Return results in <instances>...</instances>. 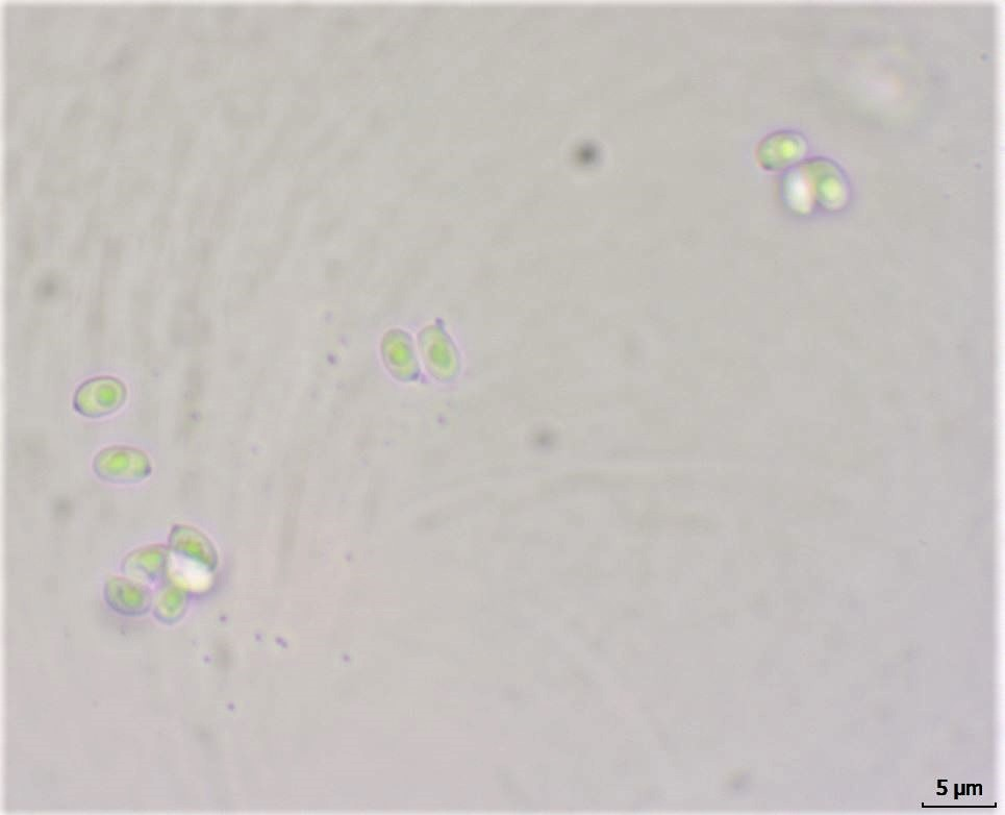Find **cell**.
I'll return each mask as SVG.
<instances>
[{"label":"cell","instance_id":"cell-2","mask_svg":"<svg viewBox=\"0 0 1005 815\" xmlns=\"http://www.w3.org/2000/svg\"><path fill=\"white\" fill-rule=\"evenodd\" d=\"M168 546L150 545L131 552L123 561V570L128 574L155 578L168 571L171 559Z\"/></svg>","mask_w":1005,"mask_h":815},{"label":"cell","instance_id":"cell-3","mask_svg":"<svg viewBox=\"0 0 1005 815\" xmlns=\"http://www.w3.org/2000/svg\"><path fill=\"white\" fill-rule=\"evenodd\" d=\"M168 547L171 554L193 563H204L213 558L209 542L190 526H173L168 538Z\"/></svg>","mask_w":1005,"mask_h":815},{"label":"cell","instance_id":"cell-1","mask_svg":"<svg viewBox=\"0 0 1005 815\" xmlns=\"http://www.w3.org/2000/svg\"><path fill=\"white\" fill-rule=\"evenodd\" d=\"M94 474L100 480L117 485H134L148 479L153 464L147 454L137 448L113 446L94 457Z\"/></svg>","mask_w":1005,"mask_h":815}]
</instances>
